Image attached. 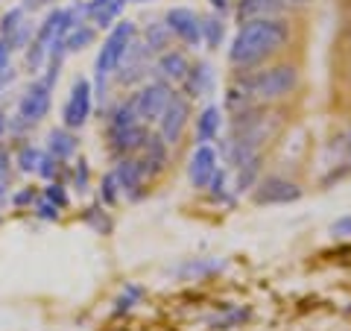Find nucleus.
Listing matches in <instances>:
<instances>
[{
	"mask_svg": "<svg viewBox=\"0 0 351 331\" xmlns=\"http://www.w3.org/2000/svg\"><path fill=\"white\" fill-rule=\"evenodd\" d=\"M290 41V27L281 18H261V21H246L237 30V36L228 47V62L234 68L252 71L269 56H276L287 47Z\"/></svg>",
	"mask_w": 351,
	"mask_h": 331,
	"instance_id": "obj_1",
	"label": "nucleus"
},
{
	"mask_svg": "<svg viewBox=\"0 0 351 331\" xmlns=\"http://www.w3.org/2000/svg\"><path fill=\"white\" fill-rule=\"evenodd\" d=\"M73 24H80V6L73 9H50V15L41 21L36 36H32L29 47H27V68L36 73L47 65V56L56 44L64 41V36L71 32Z\"/></svg>",
	"mask_w": 351,
	"mask_h": 331,
	"instance_id": "obj_2",
	"label": "nucleus"
},
{
	"mask_svg": "<svg viewBox=\"0 0 351 331\" xmlns=\"http://www.w3.org/2000/svg\"><path fill=\"white\" fill-rule=\"evenodd\" d=\"M299 85V71L293 65H276V68H263V71H249L246 76L237 80V88L243 91L252 103H272L281 100L295 91Z\"/></svg>",
	"mask_w": 351,
	"mask_h": 331,
	"instance_id": "obj_3",
	"label": "nucleus"
},
{
	"mask_svg": "<svg viewBox=\"0 0 351 331\" xmlns=\"http://www.w3.org/2000/svg\"><path fill=\"white\" fill-rule=\"evenodd\" d=\"M108 147H112L114 156H135L144 144V138L149 135L147 124H141L138 115H135V106L132 100L120 103L112 115H108Z\"/></svg>",
	"mask_w": 351,
	"mask_h": 331,
	"instance_id": "obj_4",
	"label": "nucleus"
},
{
	"mask_svg": "<svg viewBox=\"0 0 351 331\" xmlns=\"http://www.w3.org/2000/svg\"><path fill=\"white\" fill-rule=\"evenodd\" d=\"M135 38H138V30H135V24H132V21H117V24L108 30L103 47H100V53H97V88H94V94L103 97L108 73L117 71V65L123 62L129 44L135 41Z\"/></svg>",
	"mask_w": 351,
	"mask_h": 331,
	"instance_id": "obj_5",
	"label": "nucleus"
},
{
	"mask_svg": "<svg viewBox=\"0 0 351 331\" xmlns=\"http://www.w3.org/2000/svg\"><path fill=\"white\" fill-rule=\"evenodd\" d=\"M50 106H53V88L38 76V80L29 82L27 91L21 94L18 112H15L12 120H9V129H12V135H27V132L36 126L38 120L47 117Z\"/></svg>",
	"mask_w": 351,
	"mask_h": 331,
	"instance_id": "obj_6",
	"label": "nucleus"
},
{
	"mask_svg": "<svg viewBox=\"0 0 351 331\" xmlns=\"http://www.w3.org/2000/svg\"><path fill=\"white\" fill-rule=\"evenodd\" d=\"M173 97V85L161 82V80H152L147 85L138 88V94L132 97V106H135V115L141 124H158V117L164 115V109H167Z\"/></svg>",
	"mask_w": 351,
	"mask_h": 331,
	"instance_id": "obj_7",
	"label": "nucleus"
},
{
	"mask_svg": "<svg viewBox=\"0 0 351 331\" xmlns=\"http://www.w3.org/2000/svg\"><path fill=\"white\" fill-rule=\"evenodd\" d=\"M94 112V88L88 80H76L71 94H68V103L62 109V126L64 129H82L88 124V117Z\"/></svg>",
	"mask_w": 351,
	"mask_h": 331,
	"instance_id": "obj_8",
	"label": "nucleus"
},
{
	"mask_svg": "<svg viewBox=\"0 0 351 331\" xmlns=\"http://www.w3.org/2000/svg\"><path fill=\"white\" fill-rule=\"evenodd\" d=\"M152 56H156V53H152L141 38H135V41L129 44L123 62H120L117 71H114L117 82L120 85H138V82H144L147 73L152 71Z\"/></svg>",
	"mask_w": 351,
	"mask_h": 331,
	"instance_id": "obj_9",
	"label": "nucleus"
},
{
	"mask_svg": "<svg viewBox=\"0 0 351 331\" xmlns=\"http://www.w3.org/2000/svg\"><path fill=\"white\" fill-rule=\"evenodd\" d=\"M252 200L258 205H287L302 200V187L290 179H284V176H263L252 187Z\"/></svg>",
	"mask_w": 351,
	"mask_h": 331,
	"instance_id": "obj_10",
	"label": "nucleus"
},
{
	"mask_svg": "<svg viewBox=\"0 0 351 331\" xmlns=\"http://www.w3.org/2000/svg\"><path fill=\"white\" fill-rule=\"evenodd\" d=\"M188 120H191V100L184 94H176L173 91L167 109H164V115L158 117V135L164 138V144L173 147L176 141L182 138V132H184V126H188Z\"/></svg>",
	"mask_w": 351,
	"mask_h": 331,
	"instance_id": "obj_11",
	"label": "nucleus"
},
{
	"mask_svg": "<svg viewBox=\"0 0 351 331\" xmlns=\"http://www.w3.org/2000/svg\"><path fill=\"white\" fill-rule=\"evenodd\" d=\"M32 36H36V30H32V21L27 15L24 6H12L6 9L3 18H0V38L9 44V50H24L29 47Z\"/></svg>",
	"mask_w": 351,
	"mask_h": 331,
	"instance_id": "obj_12",
	"label": "nucleus"
},
{
	"mask_svg": "<svg viewBox=\"0 0 351 331\" xmlns=\"http://www.w3.org/2000/svg\"><path fill=\"white\" fill-rule=\"evenodd\" d=\"M164 24L173 32L176 38L188 47H199L202 44V18L188 6H173L167 15H164Z\"/></svg>",
	"mask_w": 351,
	"mask_h": 331,
	"instance_id": "obj_13",
	"label": "nucleus"
},
{
	"mask_svg": "<svg viewBox=\"0 0 351 331\" xmlns=\"http://www.w3.org/2000/svg\"><path fill=\"white\" fill-rule=\"evenodd\" d=\"M217 152L211 144H196L193 150V156L188 161V179L191 185L199 191V187H208V182L214 179V173H217Z\"/></svg>",
	"mask_w": 351,
	"mask_h": 331,
	"instance_id": "obj_14",
	"label": "nucleus"
},
{
	"mask_svg": "<svg viewBox=\"0 0 351 331\" xmlns=\"http://www.w3.org/2000/svg\"><path fill=\"white\" fill-rule=\"evenodd\" d=\"M138 156V161L144 164V170H147V176H158L164 168H167V161H170V147L164 144V138L158 135H149L144 138V144H141V150L135 152Z\"/></svg>",
	"mask_w": 351,
	"mask_h": 331,
	"instance_id": "obj_15",
	"label": "nucleus"
},
{
	"mask_svg": "<svg viewBox=\"0 0 351 331\" xmlns=\"http://www.w3.org/2000/svg\"><path fill=\"white\" fill-rule=\"evenodd\" d=\"M188 71H191V62L182 50H164V53H158V59L152 62V73L167 85L182 82L184 76H188Z\"/></svg>",
	"mask_w": 351,
	"mask_h": 331,
	"instance_id": "obj_16",
	"label": "nucleus"
},
{
	"mask_svg": "<svg viewBox=\"0 0 351 331\" xmlns=\"http://www.w3.org/2000/svg\"><path fill=\"white\" fill-rule=\"evenodd\" d=\"M114 176H117L120 191L129 194L132 200H138L141 187H144V182L149 179L147 170H144V164L138 161V156H123V159H120V164L114 168Z\"/></svg>",
	"mask_w": 351,
	"mask_h": 331,
	"instance_id": "obj_17",
	"label": "nucleus"
},
{
	"mask_svg": "<svg viewBox=\"0 0 351 331\" xmlns=\"http://www.w3.org/2000/svg\"><path fill=\"white\" fill-rule=\"evenodd\" d=\"M123 6H126L123 0H91V3L80 6V12L91 18V24L97 30H112L120 12H123Z\"/></svg>",
	"mask_w": 351,
	"mask_h": 331,
	"instance_id": "obj_18",
	"label": "nucleus"
},
{
	"mask_svg": "<svg viewBox=\"0 0 351 331\" xmlns=\"http://www.w3.org/2000/svg\"><path fill=\"white\" fill-rule=\"evenodd\" d=\"M287 6V0H240L237 3V21H261V18H278Z\"/></svg>",
	"mask_w": 351,
	"mask_h": 331,
	"instance_id": "obj_19",
	"label": "nucleus"
},
{
	"mask_svg": "<svg viewBox=\"0 0 351 331\" xmlns=\"http://www.w3.org/2000/svg\"><path fill=\"white\" fill-rule=\"evenodd\" d=\"M184 85V97H208L214 91V71H211V65L202 62V65H191V71L188 76L182 80Z\"/></svg>",
	"mask_w": 351,
	"mask_h": 331,
	"instance_id": "obj_20",
	"label": "nucleus"
},
{
	"mask_svg": "<svg viewBox=\"0 0 351 331\" xmlns=\"http://www.w3.org/2000/svg\"><path fill=\"white\" fill-rule=\"evenodd\" d=\"M76 150H80V138L73 135V129H53L50 135H47V152L53 159H59V161H68L76 156Z\"/></svg>",
	"mask_w": 351,
	"mask_h": 331,
	"instance_id": "obj_21",
	"label": "nucleus"
},
{
	"mask_svg": "<svg viewBox=\"0 0 351 331\" xmlns=\"http://www.w3.org/2000/svg\"><path fill=\"white\" fill-rule=\"evenodd\" d=\"M219 126H223V112L217 106H208L205 112L196 117V144H211L219 135Z\"/></svg>",
	"mask_w": 351,
	"mask_h": 331,
	"instance_id": "obj_22",
	"label": "nucleus"
},
{
	"mask_svg": "<svg viewBox=\"0 0 351 331\" xmlns=\"http://www.w3.org/2000/svg\"><path fill=\"white\" fill-rule=\"evenodd\" d=\"M141 41H144L152 53H164V50H170L173 32L167 30V24H164V21H152V24L144 30V38H141Z\"/></svg>",
	"mask_w": 351,
	"mask_h": 331,
	"instance_id": "obj_23",
	"label": "nucleus"
},
{
	"mask_svg": "<svg viewBox=\"0 0 351 331\" xmlns=\"http://www.w3.org/2000/svg\"><path fill=\"white\" fill-rule=\"evenodd\" d=\"M94 38H97V30L91 27V24H73L71 27V32L64 36V53H80V50H85L88 44H94Z\"/></svg>",
	"mask_w": 351,
	"mask_h": 331,
	"instance_id": "obj_24",
	"label": "nucleus"
},
{
	"mask_svg": "<svg viewBox=\"0 0 351 331\" xmlns=\"http://www.w3.org/2000/svg\"><path fill=\"white\" fill-rule=\"evenodd\" d=\"M261 176V152L258 156L246 159L243 164H237V191H249V187H255Z\"/></svg>",
	"mask_w": 351,
	"mask_h": 331,
	"instance_id": "obj_25",
	"label": "nucleus"
},
{
	"mask_svg": "<svg viewBox=\"0 0 351 331\" xmlns=\"http://www.w3.org/2000/svg\"><path fill=\"white\" fill-rule=\"evenodd\" d=\"M41 159H44V152L36 144H21L18 152H15V164H18L21 173H36Z\"/></svg>",
	"mask_w": 351,
	"mask_h": 331,
	"instance_id": "obj_26",
	"label": "nucleus"
},
{
	"mask_svg": "<svg viewBox=\"0 0 351 331\" xmlns=\"http://www.w3.org/2000/svg\"><path fill=\"white\" fill-rule=\"evenodd\" d=\"M217 270H223V261H191L188 267H182V270H176L179 275H184V279H196V275H199V279H205V275H214Z\"/></svg>",
	"mask_w": 351,
	"mask_h": 331,
	"instance_id": "obj_27",
	"label": "nucleus"
},
{
	"mask_svg": "<svg viewBox=\"0 0 351 331\" xmlns=\"http://www.w3.org/2000/svg\"><path fill=\"white\" fill-rule=\"evenodd\" d=\"M223 36H226V30H223V24H219L217 18H205L202 21V44H208L211 50H217L219 44H223Z\"/></svg>",
	"mask_w": 351,
	"mask_h": 331,
	"instance_id": "obj_28",
	"label": "nucleus"
},
{
	"mask_svg": "<svg viewBox=\"0 0 351 331\" xmlns=\"http://www.w3.org/2000/svg\"><path fill=\"white\" fill-rule=\"evenodd\" d=\"M141 296H144V288H138V284H129V288L123 290V296H120V299L114 302V317H123L126 311H132V308H135V302L141 299Z\"/></svg>",
	"mask_w": 351,
	"mask_h": 331,
	"instance_id": "obj_29",
	"label": "nucleus"
},
{
	"mask_svg": "<svg viewBox=\"0 0 351 331\" xmlns=\"http://www.w3.org/2000/svg\"><path fill=\"white\" fill-rule=\"evenodd\" d=\"M117 196H120V185H117V176H114V170H112V173H106L103 182H100V200H103L106 205H114Z\"/></svg>",
	"mask_w": 351,
	"mask_h": 331,
	"instance_id": "obj_30",
	"label": "nucleus"
},
{
	"mask_svg": "<svg viewBox=\"0 0 351 331\" xmlns=\"http://www.w3.org/2000/svg\"><path fill=\"white\" fill-rule=\"evenodd\" d=\"M44 200L53 203L56 208H68V187H64L62 182H50L47 187H44Z\"/></svg>",
	"mask_w": 351,
	"mask_h": 331,
	"instance_id": "obj_31",
	"label": "nucleus"
},
{
	"mask_svg": "<svg viewBox=\"0 0 351 331\" xmlns=\"http://www.w3.org/2000/svg\"><path fill=\"white\" fill-rule=\"evenodd\" d=\"M62 164H64V161L53 159L50 152H44V159H41V164H38V170H36V173L41 176V179H56L59 170H62Z\"/></svg>",
	"mask_w": 351,
	"mask_h": 331,
	"instance_id": "obj_32",
	"label": "nucleus"
},
{
	"mask_svg": "<svg viewBox=\"0 0 351 331\" xmlns=\"http://www.w3.org/2000/svg\"><path fill=\"white\" fill-rule=\"evenodd\" d=\"M85 223H88V226H94L97 231H103V235H106L108 229H112V223H108V217H106V212H103V208H88V214H85Z\"/></svg>",
	"mask_w": 351,
	"mask_h": 331,
	"instance_id": "obj_33",
	"label": "nucleus"
},
{
	"mask_svg": "<svg viewBox=\"0 0 351 331\" xmlns=\"http://www.w3.org/2000/svg\"><path fill=\"white\" fill-rule=\"evenodd\" d=\"M208 191H211L214 200H228V194H226V170L214 173V179L208 182Z\"/></svg>",
	"mask_w": 351,
	"mask_h": 331,
	"instance_id": "obj_34",
	"label": "nucleus"
},
{
	"mask_svg": "<svg viewBox=\"0 0 351 331\" xmlns=\"http://www.w3.org/2000/svg\"><path fill=\"white\" fill-rule=\"evenodd\" d=\"M331 235L334 238H351V214L334 220V223H331Z\"/></svg>",
	"mask_w": 351,
	"mask_h": 331,
	"instance_id": "obj_35",
	"label": "nucleus"
},
{
	"mask_svg": "<svg viewBox=\"0 0 351 331\" xmlns=\"http://www.w3.org/2000/svg\"><path fill=\"white\" fill-rule=\"evenodd\" d=\"M73 185L76 191H88V161H76V173H73Z\"/></svg>",
	"mask_w": 351,
	"mask_h": 331,
	"instance_id": "obj_36",
	"label": "nucleus"
},
{
	"mask_svg": "<svg viewBox=\"0 0 351 331\" xmlns=\"http://www.w3.org/2000/svg\"><path fill=\"white\" fill-rule=\"evenodd\" d=\"M36 200H38V194H36V187H24L21 194H15L12 196V205H18V208H24V205H36Z\"/></svg>",
	"mask_w": 351,
	"mask_h": 331,
	"instance_id": "obj_37",
	"label": "nucleus"
},
{
	"mask_svg": "<svg viewBox=\"0 0 351 331\" xmlns=\"http://www.w3.org/2000/svg\"><path fill=\"white\" fill-rule=\"evenodd\" d=\"M36 214H38L41 220H59V208L53 205V203H47V200H41V203L36 205Z\"/></svg>",
	"mask_w": 351,
	"mask_h": 331,
	"instance_id": "obj_38",
	"label": "nucleus"
},
{
	"mask_svg": "<svg viewBox=\"0 0 351 331\" xmlns=\"http://www.w3.org/2000/svg\"><path fill=\"white\" fill-rule=\"evenodd\" d=\"M9 62H12V50H9V44L0 38V73L9 71Z\"/></svg>",
	"mask_w": 351,
	"mask_h": 331,
	"instance_id": "obj_39",
	"label": "nucleus"
},
{
	"mask_svg": "<svg viewBox=\"0 0 351 331\" xmlns=\"http://www.w3.org/2000/svg\"><path fill=\"white\" fill-rule=\"evenodd\" d=\"M9 168H12V159H9V152L0 147V182L9 179Z\"/></svg>",
	"mask_w": 351,
	"mask_h": 331,
	"instance_id": "obj_40",
	"label": "nucleus"
},
{
	"mask_svg": "<svg viewBox=\"0 0 351 331\" xmlns=\"http://www.w3.org/2000/svg\"><path fill=\"white\" fill-rule=\"evenodd\" d=\"M27 9V12H36V9H44V6H53V0H24V3H21Z\"/></svg>",
	"mask_w": 351,
	"mask_h": 331,
	"instance_id": "obj_41",
	"label": "nucleus"
},
{
	"mask_svg": "<svg viewBox=\"0 0 351 331\" xmlns=\"http://www.w3.org/2000/svg\"><path fill=\"white\" fill-rule=\"evenodd\" d=\"M343 150H346V159H348V164H351V129L343 135Z\"/></svg>",
	"mask_w": 351,
	"mask_h": 331,
	"instance_id": "obj_42",
	"label": "nucleus"
},
{
	"mask_svg": "<svg viewBox=\"0 0 351 331\" xmlns=\"http://www.w3.org/2000/svg\"><path fill=\"white\" fill-rule=\"evenodd\" d=\"M6 129H9V120H6V115H3V112H0V141H3Z\"/></svg>",
	"mask_w": 351,
	"mask_h": 331,
	"instance_id": "obj_43",
	"label": "nucleus"
},
{
	"mask_svg": "<svg viewBox=\"0 0 351 331\" xmlns=\"http://www.w3.org/2000/svg\"><path fill=\"white\" fill-rule=\"evenodd\" d=\"M211 6L217 9V12H226V9H228V0H211Z\"/></svg>",
	"mask_w": 351,
	"mask_h": 331,
	"instance_id": "obj_44",
	"label": "nucleus"
},
{
	"mask_svg": "<svg viewBox=\"0 0 351 331\" xmlns=\"http://www.w3.org/2000/svg\"><path fill=\"white\" fill-rule=\"evenodd\" d=\"M123 3H149V0H123Z\"/></svg>",
	"mask_w": 351,
	"mask_h": 331,
	"instance_id": "obj_45",
	"label": "nucleus"
},
{
	"mask_svg": "<svg viewBox=\"0 0 351 331\" xmlns=\"http://www.w3.org/2000/svg\"><path fill=\"white\" fill-rule=\"evenodd\" d=\"M287 3H311V0H287Z\"/></svg>",
	"mask_w": 351,
	"mask_h": 331,
	"instance_id": "obj_46",
	"label": "nucleus"
}]
</instances>
